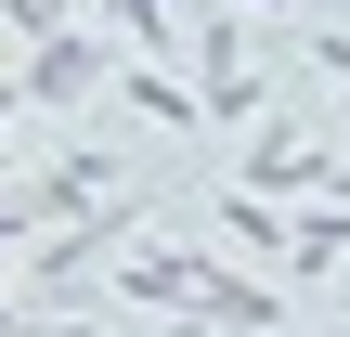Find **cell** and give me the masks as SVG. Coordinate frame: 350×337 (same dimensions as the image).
<instances>
[{
	"instance_id": "obj_11",
	"label": "cell",
	"mask_w": 350,
	"mask_h": 337,
	"mask_svg": "<svg viewBox=\"0 0 350 337\" xmlns=\"http://www.w3.org/2000/svg\"><path fill=\"white\" fill-rule=\"evenodd\" d=\"M234 13H286V0H234Z\"/></svg>"
},
{
	"instance_id": "obj_1",
	"label": "cell",
	"mask_w": 350,
	"mask_h": 337,
	"mask_svg": "<svg viewBox=\"0 0 350 337\" xmlns=\"http://www.w3.org/2000/svg\"><path fill=\"white\" fill-rule=\"evenodd\" d=\"M104 78H117V39H104V26H39L26 65H13V104H26V117H91Z\"/></svg>"
},
{
	"instance_id": "obj_6",
	"label": "cell",
	"mask_w": 350,
	"mask_h": 337,
	"mask_svg": "<svg viewBox=\"0 0 350 337\" xmlns=\"http://www.w3.org/2000/svg\"><path fill=\"white\" fill-rule=\"evenodd\" d=\"M221 65H247V13L234 0H208V26H195V78H221Z\"/></svg>"
},
{
	"instance_id": "obj_4",
	"label": "cell",
	"mask_w": 350,
	"mask_h": 337,
	"mask_svg": "<svg viewBox=\"0 0 350 337\" xmlns=\"http://www.w3.org/2000/svg\"><path fill=\"white\" fill-rule=\"evenodd\" d=\"M104 104H117V117H143V130H208V117H195V91H182L169 65H143V52L104 78Z\"/></svg>"
},
{
	"instance_id": "obj_12",
	"label": "cell",
	"mask_w": 350,
	"mask_h": 337,
	"mask_svg": "<svg viewBox=\"0 0 350 337\" xmlns=\"http://www.w3.org/2000/svg\"><path fill=\"white\" fill-rule=\"evenodd\" d=\"M325 13H338V26H350V0H325Z\"/></svg>"
},
{
	"instance_id": "obj_8",
	"label": "cell",
	"mask_w": 350,
	"mask_h": 337,
	"mask_svg": "<svg viewBox=\"0 0 350 337\" xmlns=\"http://www.w3.org/2000/svg\"><path fill=\"white\" fill-rule=\"evenodd\" d=\"M312 65H325V78L350 91V26H338V13H312Z\"/></svg>"
},
{
	"instance_id": "obj_9",
	"label": "cell",
	"mask_w": 350,
	"mask_h": 337,
	"mask_svg": "<svg viewBox=\"0 0 350 337\" xmlns=\"http://www.w3.org/2000/svg\"><path fill=\"white\" fill-rule=\"evenodd\" d=\"M312 195H325V208H350V156H325V182H312Z\"/></svg>"
},
{
	"instance_id": "obj_2",
	"label": "cell",
	"mask_w": 350,
	"mask_h": 337,
	"mask_svg": "<svg viewBox=\"0 0 350 337\" xmlns=\"http://www.w3.org/2000/svg\"><path fill=\"white\" fill-rule=\"evenodd\" d=\"M325 156H338V130H312V117H247V143H234V182L299 208V195L325 182Z\"/></svg>"
},
{
	"instance_id": "obj_5",
	"label": "cell",
	"mask_w": 350,
	"mask_h": 337,
	"mask_svg": "<svg viewBox=\"0 0 350 337\" xmlns=\"http://www.w3.org/2000/svg\"><path fill=\"white\" fill-rule=\"evenodd\" d=\"M286 221H299V208H286V195H247V182H221V234H234V247H247V260H260V273H273V260H286Z\"/></svg>"
},
{
	"instance_id": "obj_3",
	"label": "cell",
	"mask_w": 350,
	"mask_h": 337,
	"mask_svg": "<svg viewBox=\"0 0 350 337\" xmlns=\"http://www.w3.org/2000/svg\"><path fill=\"white\" fill-rule=\"evenodd\" d=\"M182 312H208V325H221V337H273V325H286V286H273L260 260H247V273H234V260H208Z\"/></svg>"
},
{
	"instance_id": "obj_10",
	"label": "cell",
	"mask_w": 350,
	"mask_h": 337,
	"mask_svg": "<svg viewBox=\"0 0 350 337\" xmlns=\"http://www.w3.org/2000/svg\"><path fill=\"white\" fill-rule=\"evenodd\" d=\"M325 130H338V156H350V104H338V117H325Z\"/></svg>"
},
{
	"instance_id": "obj_7",
	"label": "cell",
	"mask_w": 350,
	"mask_h": 337,
	"mask_svg": "<svg viewBox=\"0 0 350 337\" xmlns=\"http://www.w3.org/2000/svg\"><path fill=\"white\" fill-rule=\"evenodd\" d=\"M91 13H104V39H130V52L169 39V0H91Z\"/></svg>"
},
{
	"instance_id": "obj_13",
	"label": "cell",
	"mask_w": 350,
	"mask_h": 337,
	"mask_svg": "<svg viewBox=\"0 0 350 337\" xmlns=\"http://www.w3.org/2000/svg\"><path fill=\"white\" fill-rule=\"evenodd\" d=\"M338 337H350V312H338Z\"/></svg>"
}]
</instances>
